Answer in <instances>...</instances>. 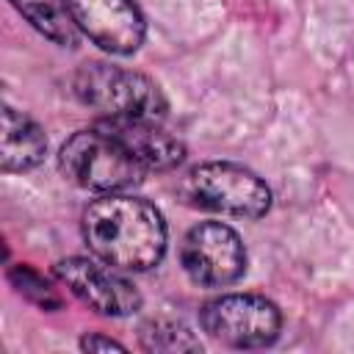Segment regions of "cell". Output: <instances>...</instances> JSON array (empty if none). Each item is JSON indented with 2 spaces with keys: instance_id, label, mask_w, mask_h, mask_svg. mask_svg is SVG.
<instances>
[{
  "instance_id": "5b68a950",
  "label": "cell",
  "mask_w": 354,
  "mask_h": 354,
  "mask_svg": "<svg viewBox=\"0 0 354 354\" xmlns=\"http://www.w3.org/2000/svg\"><path fill=\"white\" fill-rule=\"evenodd\" d=\"M202 329L232 348H260L277 340L282 315L274 301L257 293H227L202 307Z\"/></svg>"
},
{
  "instance_id": "30bf717a",
  "label": "cell",
  "mask_w": 354,
  "mask_h": 354,
  "mask_svg": "<svg viewBox=\"0 0 354 354\" xmlns=\"http://www.w3.org/2000/svg\"><path fill=\"white\" fill-rule=\"evenodd\" d=\"M44 152H47V138L41 127L30 116L6 105L0 124V169L28 171L44 160Z\"/></svg>"
},
{
  "instance_id": "5bb4252c",
  "label": "cell",
  "mask_w": 354,
  "mask_h": 354,
  "mask_svg": "<svg viewBox=\"0 0 354 354\" xmlns=\"http://www.w3.org/2000/svg\"><path fill=\"white\" fill-rule=\"evenodd\" d=\"M80 348L83 351H124L122 343H116L111 337H102V335H86L80 340Z\"/></svg>"
},
{
  "instance_id": "ba28073f",
  "label": "cell",
  "mask_w": 354,
  "mask_h": 354,
  "mask_svg": "<svg viewBox=\"0 0 354 354\" xmlns=\"http://www.w3.org/2000/svg\"><path fill=\"white\" fill-rule=\"evenodd\" d=\"M55 277L94 313L100 315H130L141 307V293L133 282L113 274L88 257H66L55 263Z\"/></svg>"
},
{
  "instance_id": "8992f818",
  "label": "cell",
  "mask_w": 354,
  "mask_h": 354,
  "mask_svg": "<svg viewBox=\"0 0 354 354\" xmlns=\"http://www.w3.org/2000/svg\"><path fill=\"white\" fill-rule=\"evenodd\" d=\"M180 263L188 279L199 288H224L246 271V249L238 232L221 221H202L188 230Z\"/></svg>"
},
{
  "instance_id": "9c48e42d",
  "label": "cell",
  "mask_w": 354,
  "mask_h": 354,
  "mask_svg": "<svg viewBox=\"0 0 354 354\" xmlns=\"http://www.w3.org/2000/svg\"><path fill=\"white\" fill-rule=\"evenodd\" d=\"M97 127L119 141L144 169L169 171L183 163L185 144L152 119H100Z\"/></svg>"
},
{
  "instance_id": "52a82bcc",
  "label": "cell",
  "mask_w": 354,
  "mask_h": 354,
  "mask_svg": "<svg viewBox=\"0 0 354 354\" xmlns=\"http://www.w3.org/2000/svg\"><path fill=\"white\" fill-rule=\"evenodd\" d=\"M75 25L100 50L130 55L141 47L147 25L133 0H66Z\"/></svg>"
},
{
  "instance_id": "6da1fadb",
  "label": "cell",
  "mask_w": 354,
  "mask_h": 354,
  "mask_svg": "<svg viewBox=\"0 0 354 354\" xmlns=\"http://www.w3.org/2000/svg\"><path fill=\"white\" fill-rule=\"evenodd\" d=\"M83 238L97 260L119 271H147L166 252V221L155 205L105 194L83 213Z\"/></svg>"
},
{
  "instance_id": "7c38bea8",
  "label": "cell",
  "mask_w": 354,
  "mask_h": 354,
  "mask_svg": "<svg viewBox=\"0 0 354 354\" xmlns=\"http://www.w3.org/2000/svg\"><path fill=\"white\" fill-rule=\"evenodd\" d=\"M141 346L147 351H166V354H177V351H199L202 343L194 337V332L171 318H152L141 326Z\"/></svg>"
},
{
  "instance_id": "3957f363",
  "label": "cell",
  "mask_w": 354,
  "mask_h": 354,
  "mask_svg": "<svg viewBox=\"0 0 354 354\" xmlns=\"http://www.w3.org/2000/svg\"><path fill=\"white\" fill-rule=\"evenodd\" d=\"M58 166L69 183L100 194H122L138 185L147 171L119 141H113L100 127L69 136L61 144Z\"/></svg>"
},
{
  "instance_id": "277c9868",
  "label": "cell",
  "mask_w": 354,
  "mask_h": 354,
  "mask_svg": "<svg viewBox=\"0 0 354 354\" xmlns=\"http://www.w3.org/2000/svg\"><path fill=\"white\" fill-rule=\"evenodd\" d=\"M183 194L205 210L235 218H260L271 207L268 185L254 171L227 160L194 166L183 180Z\"/></svg>"
},
{
  "instance_id": "8fae6325",
  "label": "cell",
  "mask_w": 354,
  "mask_h": 354,
  "mask_svg": "<svg viewBox=\"0 0 354 354\" xmlns=\"http://www.w3.org/2000/svg\"><path fill=\"white\" fill-rule=\"evenodd\" d=\"M11 6L50 41L72 47L77 41V25L66 0H11Z\"/></svg>"
},
{
  "instance_id": "4fadbf2b",
  "label": "cell",
  "mask_w": 354,
  "mask_h": 354,
  "mask_svg": "<svg viewBox=\"0 0 354 354\" xmlns=\"http://www.w3.org/2000/svg\"><path fill=\"white\" fill-rule=\"evenodd\" d=\"M8 279H11V285L17 288L19 296L39 304L41 310H58L61 307V296L55 293V288H50V282L39 271H33L30 266H25V263L14 266L8 271Z\"/></svg>"
},
{
  "instance_id": "7a4b0ae2",
  "label": "cell",
  "mask_w": 354,
  "mask_h": 354,
  "mask_svg": "<svg viewBox=\"0 0 354 354\" xmlns=\"http://www.w3.org/2000/svg\"><path fill=\"white\" fill-rule=\"evenodd\" d=\"M75 94L102 119H152L160 122L169 111L160 86L133 69L111 64H86L75 75Z\"/></svg>"
}]
</instances>
